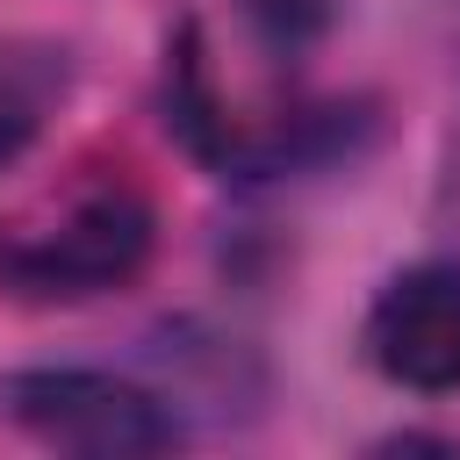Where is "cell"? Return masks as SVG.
Segmentation results:
<instances>
[{
    "label": "cell",
    "mask_w": 460,
    "mask_h": 460,
    "mask_svg": "<svg viewBox=\"0 0 460 460\" xmlns=\"http://www.w3.org/2000/svg\"><path fill=\"white\" fill-rule=\"evenodd\" d=\"M158 252V208L129 172L79 180L58 216L0 237V295L22 302H93L129 288Z\"/></svg>",
    "instance_id": "obj_1"
},
{
    "label": "cell",
    "mask_w": 460,
    "mask_h": 460,
    "mask_svg": "<svg viewBox=\"0 0 460 460\" xmlns=\"http://www.w3.org/2000/svg\"><path fill=\"white\" fill-rule=\"evenodd\" d=\"M0 417L29 431L36 446L58 453H93V460H129V453H165L180 438L172 410L101 367H22L0 374Z\"/></svg>",
    "instance_id": "obj_2"
},
{
    "label": "cell",
    "mask_w": 460,
    "mask_h": 460,
    "mask_svg": "<svg viewBox=\"0 0 460 460\" xmlns=\"http://www.w3.org/2000/svg\"><path fill=\"white\" fill-rule=\"evenodd\" d=\"M367 359L410 395L460 388V259L402 266L367 309Z\"/></svg>",
    "instance_id": "obj_3"
},
{
    "label": "cell",
    "mask_w": 460,
    "mask_h": 460,
    "mask_svg": "<svg viewBox=\"0 0 460 460\" xmlns=\"http://www.w3.org/2000/svg\"><path fill=\"white\" fill-rule=\"evenodd\" d=\"M65 79H72V65L50 43H7L0 50V172L43 137V122L65 101Z\"/></svg>",
    "instance_id": "obj_4"
},
{
    "label": "cell",
    "mask_w": 460,
    "mask_h": 460,
    "mask_svg": "<svg viewBox=\"0 0 460 460\" xmlns=\"http://www.w3.org/2000/svg\"><path fill=\"white\" fill-rule=\"evenodd\" d=\"M244 14L273 50H309L338 22V0H244Z\"/></svg>",
    "instance_id": "obj_5"
}]
</instances>
